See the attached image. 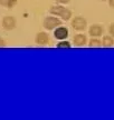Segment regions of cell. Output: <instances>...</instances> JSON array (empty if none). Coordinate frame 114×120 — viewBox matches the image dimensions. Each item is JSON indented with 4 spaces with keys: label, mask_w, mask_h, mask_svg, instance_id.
<instances>
[{
    "label": "cell",
    "mask_w": 114,
    "mask_h": 120,
    "mask_svg": "<svg viewBox=\"0 0 114 120\" xmlns=\"http://www.w3.org/2000/svg\"><path fill=\"white\" fill-rule=\"evenodd\" d=\"M49 12L54 16H59L63 20H66V21L72 18V11L63 6H53L49 10Z\"/></svg>",
    "instance_id": "cell-1"
},
{
    "label": "cell",
    "mask_w": 114,
    "mask_h": 120,
    "mask_svg": "<svg viewBox=\"0 0 114 120\" xmlns=\"http://www.w3.org/2000/svg\"><path fill=\"white\" fill-rule=\"evenodd\" d=\"M61 25V21L56 17H53V16H49V17H46L43 21V26L46 30H54L56 29L57 27H59Z\"/></svg>",
    "instance_id": "cell-2"
},
{
    "label": "cell",
    "mask_w": 114,
    "mask_h": 120,
    "mask_svg": "<svg viewBox=\"0 0 114 120\" xmlns=\"http://www.w3.org/2000/svg\"><path fill=\"white\" fill-rule=\"evenodd\" d=\"M72 28L74 30H77V31H83V30L86 29L87 27V21L86 19L83 17H75L73 20H72Z\"/></svg>",
    "instance_id": "cell-3"
},
{
    "label": "cell",
    "mask_w": 114,
    "mask_h": 120,
    "mask_svg": "<svg viewBox=\"0 0 114 120\" xmlns=\"http://www.w3.org/2000/svg\"><path fill=\"white\" fill-rule=\"evenodd\" d=\"M16 25H17V20L12 16H6V17H4L2 21H1V26L4 27V29H6V30L15 29Z\"/></svg>",
    "instance_id": "cell-4"
},
{
    "label": "cell",
    "mask_w": 114,
    "mask_h": 120,
    "mask_svg": "<svg viewBox=\"0 0 114 120\" xmlns=\"http://www.w3.org/2000/svg\"><path fill=\"white\" fill-rule=\"evenodd\" d=\"M35 42L38 46H46L49 42V36L48 34H46L44 31H40L36 34L35 37Z\"/></svg>",
    "instance_id": "cell-5"
},
{
    "label": "cell",
    "mask_w": 114,
    "mask_h": 120,
    "mask_svg": "<svg viewBox=\"0 0 114 120\" xmlns=\"http://www.w3.org/2000/svg\"><path fill=\"white\" fill-rule=\"evenodd\" d=\"M54 37L58 40H65L68 37V29L65 27H57L55 31H54Z\"/></svg>",
    "instance_id": "cell-6"
},
{
    "label": "cell",
    "mask_w": 114,
    "mask_h": 120,
    "mask_svg": "<svg viewBox=\"0 0 114 120\" xmlns=\"http://www.w3.org/2000/svg\"><path fill=\"white\" fill-rule=\"evenodd\" d=\"M73 42H74V46H76V47H83V46H85L87 43V38H86L85 34H78L76 36H74Z\"/></svg>",
    "instance_id": "cell-7"
},
{
    "label": "cell",
    "mask_w": 114,
    "mask_h": 120,
    "mask_svg": "<svg viewBox=\"0 0 114 120\" xmlns=\"http://www.w3.org/2000/svg\"><path fill=\"white\" fill-rule=\"evenodd\" d=\"M103 31H104L103 27H102L101 25L95 23V25H92V26L90 27V29H88V34H91L92 37H100V36H102Z\"/></svg>",
    "instance_id": "cell-8"
},
{
    "label": "cell",
    "mask_w": 114,
    "mask_h": 120,
    "mask_svg": "<svg viewBox=\"0 0 114 120\" xmlns=\"http://www.w3.org/2000/svg\"><path fill=\"white\" fill-rule=\"evenodd\" d=\"M102 46L105 48H112L114 46V39L112 36H104L102 39Z\"/></svg>",
    "instance_id": "cell-9"
},
{
    "label": "cell",
    "mask_w": 114,
    "mask_h": 120,
    "mask_svg": "<svg viewBox=\"0 0 114 120\" xmlns=\"http://www.w3.org/2000/svg\"><path fill=\"white\" fill-rule=\"evenodd\" d=\"M88 46L91 48H100V47H102V40L97 39L96 37H95V38H92L88 41Z\"/></svg>",
    "instance_id": "cell-10"
},
{
    "label": "cell",
    "mask_w": 114,
    "mask_h": 120,
    "mask_svg": "<svg viewBox=\"0 0 114 120\" xmlns=\"http://www.w3.org/2000/svg\"><path fill=\"white\" fill-rule=\"evenodd\" d=\"M56 47L59 48V49H61V48H70V47H72V45H70L68 41H61V42L57 43Z\"/></svg>",
    "instance_id": "cell-11"
},
{
    "label": "cell",
    "mask_w": 114,
    "mask_h": 120,
    "mask_svg": "<svg viewBox=\"0 0 114 120\" xmlns=\"http://www.w3.org/2000/svg\"><path fill=\"white\" fill-rule=\"evenodd\" d=\"M16 4H17V0H9L7 7H8V8H13Z\"/></svg>",
    "instance_id": "cell-12"
},
{
    "label": "cell",
    "mask_w": 114,
    "mask_h": 120,
    "mask_svg": "<svg viewBox=\"0 0 114 120\" xmlns=\"http://www.w3.org/2000/svg\"><path fill=\"white\" fill-rule=\"evenodd\" d=\"M109 32L111 34V36H112V37H114V22H113V23H111L110 27H109Z\"/></svg>",
    "instance_id": "cell-13"
},
{
    "label": "cell",
    "mask_w": 114,
    "mask_h": 120,
    "mask_svg": "<svg viewBox=\"0 0 114 120\" xmlns=\"http://www.w3.org/2000/svg\"><path fill=\"white\" fill-rule=\"evenodd\" d=\"M9 0H0V6H4V7H7Z\"/></svg>",
    "instance_id": "cell-14"
},
{
    "label": "cell",
    "mask_w": 114,
    "mask_h": 120,
    "mask_svg": "<svg viewBox=\"0 0 114 120\" xmlns=\"http://www.w3.org/2000/svg\"><path fill=\"white\" fill-rule=\"evenodd\" d=\"M56 2H58V4H68L70 0H55Z\"/></svg>",
    "instance_id": "cell-15"
},
{
    "label": "cell",
    "mask_w": 114,
    "mask_h": 120,
    "mask_svg": "<svg viewBox=\"0 0 114 120\" xmlns=\"http://www.w3.org/2000/svg\"><path fill=\"white\" fill-rule=\"evenodd\" d=\"M6 46V41L2 38H0V48H4Z\"/></svg>",
    "instance_id": "cell-16"
},
{
    "label": "cell",
    "mask_w": 114,
    "mask_h": 120,
    "mask_svg": "<svg viewBox=\"0 0 114 120\" xmlns=\"http://www.w3.org/2000/svg\"><path fill=\"white\" fill-rule=\"evenodd\" d=\"M109 4H110V7L114 8V0H109Z\"/></svg>",
    "instance_id": "cell-17"
},
{
    "label": "cell",
    "mask_w": 114,
    "mask_h": 120,
    "mask_svg": "<svg viewBox=\"0 0 114 120\" xmlns=\"http://www.w3.org/2000/svg\"><path fill=\"white\" fill-rule=\"evenodd\" d=\"M101 1H105V0H101Z\"/></svg>",
    "instance_id": "cell-18"
}]
</instances>
